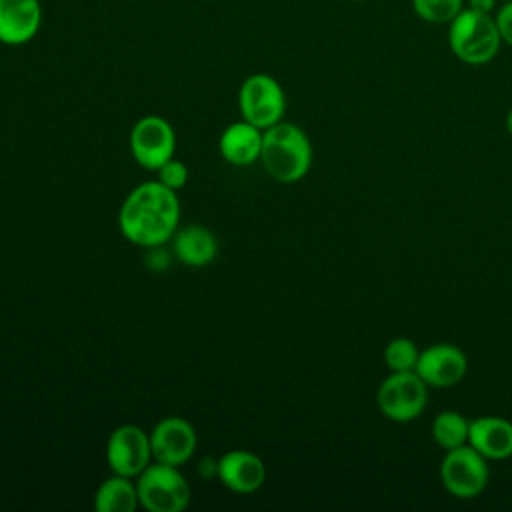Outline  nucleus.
Segmentation results:
<instances>
[{"label":"nucleus","mask_w":512,"mask_h":512,"mask_svg":"<svg viewBox=\"0 0 512 512\" xmlns=\"http://www.w3.org/2000/svg\"><path fill=\"white\" fill-rule=\"evenodd\" d=\"M180 224V200L176 190L160 180L142 182L128 192L118 212L122 236L142 248L164 246Z\"/></svg>","instance_id":"obj_1"},{"label":"nucleus","mask_w":512,"mask_h":512,"mask_svg":"<svg viewBox=\"0 0 512 512\" xmlns=\"http://www.w3.org/2000/svg\"><path fill=\"white\" fill-rule=\"evenodd\" d=\"M314 150L308 134L292 122L280 120L262 134L260 164L280 184L300 182L312 166Z\"/></svg>","instance_id":"obj_2"},{"label":"nucleus","mask_w":512,"mask_h":512,"mask_svg":"<svg viewBox=\"0 0 512 512\" xmlns=\"http://www.w3.org/2000/svg\"><path fill=\"white\" fill-rule=\"evenodd\" d=\"M446 40L452 56L468 66L490 64L504 46L494 14L464 10L448 24Z\"/></svg>","instance_id":"obj_3"},{"label":"nucleus","mask_w":512,"mask_h":512,"mask_svg":"<svg viewBox=\"0 0 512 512\" xmlns=\"http://www.w3.org/2000/svg\"><path fill=\"white\" fill-rule=\"evenodd\" d=\"M138 502L148 512H182L190 504V484L178 466L150 462L136 476Z\"/></svg>","instance_id":"obj_4"},{"label":"nucleus","mask_w":512,"mask_h":512,"mask_svg":"<svg viewBox=\"0 0 512 512\" xmlns=\"http://www.w3.org/2000/svg\"><path fill=\"white\" fill-rule=\"evenodd\" d=\"M428 390V384L416 370L390 372L376 388V406L386 420L408 424L420 418L426 410Z\"/></svg>","instance_id":"obj_5"},{"label":"nucleus","mask_w":512,"mask_h":512,"mask_svg":"<svg viewBox=\"0 0 512 512\" xmlns=\"http://www.w3.org/2000/svg\"><path fill=\"white\" fill-rule=\"evenodd\" d=\"M442 488L458 500L478 498L490 480L488 460L470 444L446 450L438 468Z\"/></svg>","instance_id":"obj_6"},{"label":"nucleus","mask_w":512,"mask_h":512,"mask_svg":"<svg viewBox=\"0 0 512 512\" xmlns=\"http://www.w3.org/2000/svg\"><path fill=\"white\" fill-rule=\"evenodd\" d=\"M238 110L242 120L260 130L278 124L286 112V94L282 84L266 72L246 76L238 88Z\"/></svg>","instance_id":"obj_7"},{"label":"nucleus","mask_w":512,"mask_h":512,"mask_svg":"<svg viewBox=\"0 0 512 512\" xmlns=\"http://www.w3.org/2000/svg\"><path fill=\"white\" fill-rule=\"evenodd\" d=\"M128 146L136 164L146 170H158L164 162L174 158L176 132L166 118L148 114L132 126Z\"/></svg>","instance_id":"obj_8"},{"label":"nucleus","mask_w":512,"mask_h":512,"mask_svg":"<svg viewBox=\"0 0 512 512\" xmlns=\"http://www.w3.org/2000/svg\"><path fill=\"white\" fill-rule=\"evenodd\" d=\"M106 462L112 474L136 478L152 462L150 434L136 424L114 428L106 442Z\"/></svg>","instance_id":"obj_9"},{"label":"nucleus","mask_w":512,"mask_h":512,"mask_svg":"<svg viewBox=\"0 0 512 512\" xmlns=\"http://www.w3.org/2000/svg\"><path fill=\"white\" fill-rule=\"evenodd\" d=\"M468 372L466 352L450 342H436L420 350L416 374L428 384V388L446 390L464 380Z\"/></svg>","instance_id":"obj_10"},{"label":"nucleus","mask_w":512,"mask_h":512,"mask_svg":"<svg viewBox=\"0 0 512 512\" xmlns=\"http://www.w3.org/2000/svg\"><path fill=\"white\" fill-rule=\"evenodd\" d=\"M196 444L198 438L194 426L180 416H166L158 420L150 432V448L154 462L180 468L194 456Z\"/></svg>","instance_id":"obj_11"},{"label":"nucleus","mask_w":512,"mask_h":512,"mask_svg":"<svg viewBox=\"0 0 512 512\" xmlns=\"http://www.w3.org/2000/svg\"><path fill=\"white\" fill-rule=\"evenodd\" d=\"M40 0H0V44L24 46L42 28Z\"/></svg>","instance_id":"obj_12"},{"label":"nucleus","mask_w":512,"mask_h":512,"mask_svg":"<svg viewBox=\"0 0 512 512\" xmlns=\"http://www.w3.org/2000/svg\"><path fill=\"white\" fill-rule=\"evenodd\" d=\"M216 476L228 490L250 494L262 488L266 480V466L254 452L230 450L216 460Z\"/></svg>","instance_id":"obj_13"},{"label":"nucleus","mask_w":512,"mask_h":512,"mask_svg":"<svg viewBox=\"0 0 512 512\" xmlns=\"http://www.w3.org/2000/svg\"><path fill=\"white\" fill-rule=\"evenodd\" d=\"M468 444L488 462L512 456V422L504 416H478L470 420Z\"/></svg>","instance_id":"obj_14"},{"label":"nucleus","mask_w":512,"mask_h":512,"mask_svg":"<svg viewBox=\"0 0 512 512\" xmlns=\"http://www.w3.org/2000/svg\"><path fill=\"white\" fill-rule=\"evenodd\" d=\"M264 130L246 120L228 124L218 140L222 158L232 166H250L260 160Z\"/></svg>","instance_id":"obj_15"},{"label":"nucleus","mask_w":512,"mask_h":512,"mask_svg":"<svg viewBox=\"0 0 512 512\" xmlns=\"http://www.w3.org/2000/svg\"><path fill=\"white\" fill-rule=\"evenodd\" d=\"M172 254L178 262L190 268H202L216 260L218 256V240L202 224H188L178 228L172 236Z\"/></svg>","instance_id":"obj_16"},{"label":"nucleus","mask_w":512,"mask_h":512,"mask_svg":"<svg viewBox=\"0 0 512 512\" xmlns=\"http://www.w3.org/2000/svg\"><path fill=\"white\" fill-rule=\"evenodd\" d=\"M138 504L136 482L120 474H112L100 482L94 494V508L98 512H134Z\"/></svg>","instance_id":"obj_17"},{"label":"nucleus","mask_w":512,"mask_h":512,"mask_svg":"<svg viewBox=\"0 0 512 512\" xmlns=\"http://www.w3.org/2000/svg\"><path fill=\"white\" fill-rule=\"evenodd\" d=\"M470 420L458 410H440L430 424L432 440L446 452L468 444Z\"/></svg>","instance_id":"obj_18"},{"label":"nucleus","mask_w":512,"mask_h":512,"mask_svg":"<svg viewBox=\"0 0 512 512\" xmlns=\"http://www.w3.org/2000/svg\"><path fill=\"white\" fill-rule=\"evenodd\" d=\"M420 350L422 348H418V344L412 338L396 336L384 346L382 358L390 372H408V370H416Z\"/></svg>","instance_id":"obj_19"},{"label":"nucleus","mask_w":512,"mask_h":512,"mask_svg":"<svg viewBox=\"0 0 512 512\" xmlns=\"http://www.w3.org/2000/svg\"><path fill=\"white\" fill-rule=\"evenodd\" d=\"M464 0H410L416 18L426 24H450L462 10Z\"/></svg>","instance_id":"obj_20"},{"label":"nucleus","mask_w":512,"mask_h":512,"mask_svg":"<svg viewBox=\"0 0 512 512\" xmlns=\"http://www.w3.org/2000/svg\"><path fill=\"white\" fill-rule=\"evenodd\" d=\"M156 172H158V180L172 190H180L188 182V168L184 162L176 158H170L168 162H164Z\"/></svg>","instance_id":"obj_21"},{"label":"nucleus","mask_w":512,"mask_h":512,"mask_svg":"<svg viewBox=\"0 0 512 512\" xmlns=\"http://www.w3.org/2000/svg\"><path fill=\"white\" fill-rule=\"evenodd\" d=\"M494 18H496L504 46L512 48V0L500 2V6L494 12Z\"/></svg>","instance_id":"obj_22"},{"label":"nucleus","mask_w":512,"mask_h":512,"mask_svg":"<svg viewBox=\"0 0 512 512\" xmlns=\"http://www.w3.org/2000/svg\"><path fill=\"white\" fill-rule=\"evenodd\" d=\"M466 8L482 14H494L496 8L500 6V0H464Z\"/></svg>","instance_id":"obj_23"},{"label":"nucleus","mask_w":512,"mask_h":512,"mask_svg":"<svg viewBox=\"0 0 512 512\" xmlns=\"http://www.w3.org/2000/svg\"><path fill=\"white\" fill-rule=\"evenodd\" d=\"M504 128H506V132L512 136V108L506 112V116H504Z\"/></svg>","instance_id":"obj_24"},{"label":"nucleus","mask_w":512,"mask_h":512,"mask_svg":"<svg viewBox=\"0 0 512 512\" xmlns=\"http://www.w3.org/2000/svg\"><path fill=\"white\" fill-rule=\"evenodd\" d=\"M352 2H362V0H352Z\"/></svg>","instance_id":"obj_25"},{"label":"nucleus","mask_w":512,"mask_h":512,"mask_svg":"<svg viewBox=\"0 0 512 512\" xmlns=\"http://www.w3.org/2000/svg\"><path fill=\"white\" fill-rule=\"evenodd\" d=\"M500 2H506V0H500Z\"/></svg>","instance_id":"obj_26"}]
</instances>
